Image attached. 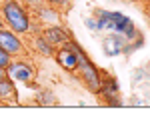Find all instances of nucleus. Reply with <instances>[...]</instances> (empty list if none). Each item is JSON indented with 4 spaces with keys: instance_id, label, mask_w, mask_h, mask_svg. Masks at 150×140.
<instances>
[{
    "instance_id": "18",
    "label": "nucleus",
    "mask_w": 150,
    "mask_h": 140,
    "mask_svg": "<svg viewBox=\"0 0 150 140\" xmlns=\"http://www.w3.org/2000/svg\"><path fill=\"white\" fill-rule=\"evenodd\" d=\"M142 2H150V0H142Z\"/></svg>"
},
{
    "instance_id": "12",
    "label": "nucleus",
    "mask_w": 150,
    "mask_h": 140,
    "mask_svg": "<svg viewBox=\"0 0 150 140\" xmlns=\"http://www.w3.org/2000/svg\"><path fill=\"white\" fill-rule=\"evenodd\" d=\"M10 60H12V56L6 52V50L0 48V68H6V66L10 64Z\"/></svg>"
},
{
    "instance_id": "4",
    "label": "nucleus",
    "mask_w": 150,
    "mask_h": 140,
    "mask_svg": "<svg viewBox=\"0 0 150 140\" xmlns=\"http://www.w3.org/2000/svg\"><path fill=\"white\" fill-rule=\"evenodd\" d=\"M54 58H56L58 66L64 68L66 72H76V68H78V56H76V50L72 46V40L54 50Z\"/></svg>"
},
{
    "instance_id": "13",
    "label": "nucleus",
    "mask_w": 150,
    "mask_h": 140,
    "mask_svg": "<svg viewBox=\"0 0 150 140\" xmlns=\"http://www.w3.org/2000/svg\"><path fill=\"white\" fill-rule=\"evenodd\" d=\"M44 2H46V4H50V6H54V8H66V6H68L70 4V0H44Z\"/></svg>"
},
{
    "instance_id": "14",
    "label": "nucleus",
    "mask_w": 150,
    "mask_h": 140,
    "mask_svg": "<svg viewBox=\"0 0 150 140\" xmlns=\"http://www.w3.org/2000/svg\"><path fill=\"white\" fill-rule=\"evenodd\" d=\"M84 24H86V28H88V30H92V32H96V30H98V22H96V18H86V20H84Z\"/></svg>"
},
{
    "instance_id": "11",
    "label": "nucleus",
    "mask_w": 150,
    "mask_h": 140,
    "mask_svg": "<svg viewBox=\"0 0 150 140\" xmlns=\"http://www.w3.org/2000/svg\"><path fill=\"white\" fill-rule=\"evenodd\" d=\"M38 100H40L42 104H56V98H54L52 92H40L38 94Z\"/></svg>"
},
{
    "instance_id": "7",
    "label": "nucleus",
    "mask_w": 150,
    "mask_h": 140,
    "mask_svg": "<svg viewBox=\"0 0 150 140\" xmlns=\"http://www.w3.org/2000/svg\"><path fill=\"white\" fill-rule=\"evenodd\" d=\"M124 44H126V40H124L120 34L110 32V34L102 40V52H104V56H108V58L120 56V54H122V50H124Z\"/></svg>"
},
{
    "instance_id": "8",
    "label": "nucleus",
    "mask_w": 150,
    "mask_h": 140,
    "mask_svg": "<svg viewBox=\"0 0 150 140\" xmlns=\"http://www.w3.org/2000/svg\"><path fill=\"white\" fill-rule=\"evenodd\" d=\"M0 100H2V102H16V100H18L16 82L10 80L8 76H2V78H0Z\"/></svg>"
},
{
    "instance_id": "1",
    "label": "nucleus",
    "mask_w": 150,
    "mask_h": 140,
    "mask_svg": "<svg viewBox=\"0 0 150 140\" xmlns=\"http://www.w3.org/2000/svg\"><path fill=\"white\" fill-rule=\"evenodd\" d=\"M0 16L2 22L16 34L22 36L32 30V16L20 0H4L0 4Z\"/></svg>"
},
{
    "instance_id": "5",
    "label": "nucleus",
    "mask_w": 150,
    "mask_h": 140,
    "mask_svg": "<svg viewBox=\"0 0 150 140\" xmlns=\"http://www.w3.org/2000/svg\"><path fill=\"white\" fill-rule=\"evenodd\" d=\"M0 48L2 50H6L10 56H18V54H22L24 52V42L20 34H16V32H12L10 28H0Z\"/></svg>"
},
{
    "instance_id": "17",
    "label": "nucleus",
    "mask_w": 150,
    "mask_h": 140,
    "mask_svg": "<svg viewBox=\"0 0 150 140\" xmlns=\"http://www.w3.org/2000/svg\"><path fill=\"white\" fill-rule=\"evenodd\" d=\"M2 26H4V22H2V16H0V28H2Z\"/></svg>"
},
{
    "instance_id": "2",
    "label": "nucleus",
    "mask_w": 150,
    "mask_h": 140,
    "mask_svg": "<svg viewBox=\"0 0 150 140\" xmlns=\"http://www.w3.org/2000/svg\"><path fill=\"white\" fill-rule=\"evenodd\" d=\"M72 46H74V50H76V56H78V68H76V70L80 72L82 82H84L92 92H98L100 86H102V80H104L102 72L96 68V64L88 58V54H86V52H84L74 40H72Z\"/></svg>"
},
{
    "instance_id": "9",
    "label": "nucleus",
    "mask_w": 150,
    "mask_h": 140,
    "mask_svg": "<svg viewBox=\"0 0 150 140\" xmlns=\"http://www.w3.org/2000/svg\"><path fill=\"white\" fill-rule=\"evenodd\" d=\"M36 18L44 24H56L58 22V10L50 4H36L34 6Z\"/></svg>"
},
{
    "instance_id": "16",
    "label": "nucleus",
    "mask_w": 150,
    "mask_h": 140,
    "mask_svg": "<svg viewBox=\"0 0 150 140\" xmlns=\"http://www.w3.org/2000/svg\"><path fill=\"white\" fill-rule=\"evenodd\" d=\"M2 76H6V74H4V68H0V78H2Z\"/></svg>"
},
{
    "instance_id": "19",
    "label": "nucleus",
    "mask_w": 150,
    "mask_h": 140,
    "mask_svg": "<svg viewBox=\"0 0 150 140\" xmlns=\"http://www.w3.org/2000/svg\"><path fill=\"white\" fill-rule=\"evenodd\" d=\"M2 2H4V0H0V4H2Z\"/></svg>"
},
{
    "instance_id": "6",
    "label": "nucleus",
    "mask_w": 150,
    "mask_h": 140,
    "mask_svg": "<svg viewBox=\"0 0 150 140\" xmlns=\"http://www.w3.org/2000/svg\"><path fill=\"white\" fill-rule=\"evenodd\" d=\"M40 34L44 36L52 46H62V44H66V42L72 40V32H70L66 26H62V24H58V22L56 24H46Z\"/></svg>"
},
{
    "instance_id": "3",
    "label": "nucleus",
    "mask_w": 150,
    "mask_h": 140,
    "mask_svg": "<svg viewBox=\"0 0 150 140\" xmlns=\"http://www.w3.org/2000/svg\"><path fill=\"white\" fill-rule=\"evenodd\" d=\"M4 74L14 82H22V84H30L34 78V68L24 62V60H10V64L4 68Z\"/></svg>"
},
{
    "instance_id": "15",
    "label": "nucleus",
    "mask_w": 150,
    "mask_h": 140,
    "mask_svg": "<svg viewBox=\"0 0 150 140\" xmlns=\"http://www.w3.org/2000/svg\"><path fill=\"white\" fill-rule=\"evenodd\" d=\"M22 4H28V6H36V4H40L42 0H20Z\"/></svg>"
},
{
    "instance_id": "10",
    "label": "nucleus",
    "mask_w": 150,
    "mask_h": 140,
    "mask_svg": "<svg viewBox=\"0 0 150 140\" xmlns=\"http://www.w3.org/2000/svg\"><path fill=\"white\" fill-rule=\"evenodd\" d=\"M32 46H34V50L38 52V54H42V56H54V50H56V46H52L42 34H36L34 36Z\"/></svg>"
}]
</instances>
